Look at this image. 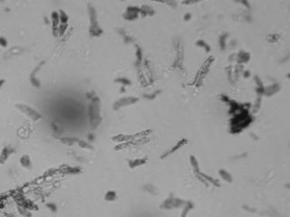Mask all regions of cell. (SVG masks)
<instances>
[{"instance_id": "4", "label": "cell", "mask_w": 290, "mask_h": 217, "mask_svg": "<svg viewBox=\"0 0 290 217\" xmlns=\"http://www.w3.org/2000/svg\"><path fill=\"white\" fill-rule=\"evenodd\" d=\"M139 101L138 98L136 97H124V98H122L118 101H116L112 106L113 109H119L122 107H124V106H128V105H132L133 103H136L137 102Z\"/></svg>"}, {"instance_id": "9", "label": "cell", "mask_w": 290, "mask_h": 217, "mask_svg": "<svg viewBox=\"0 0 290 217\" xmlns=\"http://www.w3.org/2000/svg\"><path fill=\"white\" fill-rule=\"evenodd\" d=\"M186 143H187V140L183 139V140H181V141H180V142H179L178 144L176 145L175 146H173V147H172V149H170V150H169L168 152H166V153H165V154H164L163 156H161V158H164V157H166L170 156L171 154H172L173 152H175L176 150H178V149H179V148H180L181 146H182L183 145L186 144Z\"/></svg>"}, {"instance_id": "6", "label": "cell", "mask_w": 290, "mask_h": 217, "mask_svg": "<svg viewBox=\"0 0 290 217\" xmlns=\"http://www.w3.org/2000/svg\"><path fill=\"white\" fill-rule=\"evenodd\" d=\"M140 12V9L136 6H129L126 10V12L123 15V17L126 20H134L138 17V14Z\"/></svg>"}, {"instance_id": "15", "label": "cell", "mask_w": 290, "mask_h": 217, "mask_svg": "<svg viewBox=\"0 0 290 217\" xmlns=\"http://www.w3.org/2000/svg\"><path fill=\"white\" fill-rule=\"evenodd\" d=\"M219 175L222 177L223 179H225L228 182H231L232 181V177L230 176V174H228L226 170H219Z\"/></svg>"}, {"instance_id": "13", "label": "cell", "mask_w": 290, "mask_h": 217, "mask_svg": "<svg viewBox=\"0 0 290 217\" xmlns=\"http://www.w3.org/2000/svg\"><path fill=\"white\" fill-rule=\"evenodd\" d=\"M116 198H117V194L114 191H108L104 195V199L107 202H112L116 200Z\"/></svg>"}, {"instance_id": "17", "label": "cell", "mask_w": 290, "mask_h": 217, "mask_svg": "<svg viewBox=\"0 0 290 217\" xmlns=\"http://www.w3.org/2000/svg\"><path fill=\"white\" fill-rule=\"evenodd\" d=\"M67 27H68V25H62V24H60V25H59V27H58V35L60 36H64L66 30H67Z\"/></svg>"}, {"instance_id": "10", "label": "cell", "mask_w": 290, "mask_h": 217, "mask_svg": "<svg viewBox=\"0 0 290 217\" xmlns=\"http://www.w3.org/2000/svg\"><path fill=\"white\" fill-rule=\"evenodd\" d=\"M10 153H11V152H10V149H9L7 146H5V147L3 148V150H2V152H1V154H0V164H4V163L7 160V158H8Z\"/></svg>"}, {"instance_id": "21", "label": "cell", "mask_w": 290, "mask_h": 217, "mask_svg": "<svg viewBox=\"0 0 290 217\" xmlns=\"http://www.w3.org/2000/svg\"><path fill=\"white\" fill-rule=\"evenodd\" d=\"M7 45V41L5 37H0V46L2 47H5Z\"/></svg>"}, {"instance_id": "18", "label": "cell", "mask_w": 290, "mask_h": 217, "mask_svg": "<svg viewBox=\"0 0 290 217\" xmlns=\"http://www.w3.org/2000/svg\"><path fill=\"white\" fill-rule=\"evenodd\" d=\"M144 189L147 191V192H149L150 194H151V195H157V191H156V188L154 187V186H152L151 184H146L144 186Z\"/></svg>"}, {"instance_id": "23", "label": "cell", "mask_w": 290, "mask_h": 217, "mask_svg": "<svg viewBox=\"0 0 290 217\" xmlns=\"http://www.w3.org/2000/svg\"><path fill=\"white\" fill-rule=\"evenodd\" d=\"M4 82H5V80H0V88L2 87V85L4 84Z\"/></svg>"}, {"instance_id": "5", "label": "cell", "mask_w": 290, "mask_h": 217, "mask_svg": "<svg viewBox=\"0 0 290 217\" xmlns=\"http://www.w3.org/2000/svg\"><path fill=\"white\" fill-rule=\"evenodd\" d=\"M51 19H52V28H53V35L55 37H57L58 36V27L60 25V19H59V15L58 12L53 11L51 14Z\"/></svg>"}, {"instance_id": "19", "label": "cell", "mask_w": 290, "mask_h": 217, "mask_svg": "<svg viewBox=\"0 0 290 217\" xmlns=\"http://www.w3.org/2000/svg\"><path fill=\"white\" fill-rule=\"evenodd\" d=\"M115 81H116V82H120V83L123 84L124 86L131 84V81H130L128 79H126V78H118V79L115 80Z\"/></svg>"}, {"instance_id": "20", "label": "cell", "mask_w": 290, "mask_h": 217, "mask_svg": "<svg viewBox=\"0 0 290 217\" xmlns=\"http://www.w3.org/2000/svg\"><path fill=\"white\" fill-rule=\"evenodd\" d=\"M46 207H47L48 210H50V211L53 212V213H55V212L57 211V206H56V205L54 204V203H48V204H46Z\"/></svg>"}, {"instance_id": "11", "label": "cell", "mask_w": 290, "mask_h": 217, "mask_svg": "<svg viewBox=\"0 0 290 217\" xmlns=\"http://www.w3.org/2000/svg\"><path fill=\"white\" fill-rule=\"evenodd\" d=\"M58 15H59V19H60V24L62 25H67L68 23V15L64 11V10H59L58 11Z\"/></svg>"}, {"instance_id": "7", "label": "cell", "mask_w": 290, "mask_h": 217, "mask_svg": "<svg viewBox=\"0 0 290 217\" xmlns=\"http://www.w3.org/2000/svg\"><path fill=\"white\" fill-rule=\"evenodd\" d=\"M146 162H147V157H144V158H136V159H133V160L129 161V167H130L131 168H134V167H140V166H142V165H144Z\"/></svg>"}, {"instance_id": "16", "label": "cell", "mask_w": 290, "mask_h": 217, "mask_svg": "<svg viewBox=\"0 0 290 217\" xmlns=\"http://www.w3.org/2000/svg\"><path fill=\"white\" fill-rule=\"evenodd\" d=\"M77 143H78V146H79L80 147H82V148H85V149H88V150L94 149V147H93L91 145L89 144V143H87V142H85V141H83V140H78Z\"/></svg>"}, {"instance_id": "2", "label": "cell", "mask_w": 290, "mask_h": 217, "mask_svg": "<svg viewBox=\"0 0 290 217\" xmlns=\"http://www.w3.org/2000/svg\"><path fill=\"white\" fill-rule=\"evenodd\" d=\"M88 13L90 15V30L89 33L92 36H99L103 34V30L99 26V24L97 22V15H96V11L95 9L89 5H88Z\"/></svg>"}, {"instance_id": "8", "label": "cell", "mask_w": 290, "mask_h": 217, "mask_svg": "<svg viewBox=\"0 0 290 217\" xmlns=\"http://www.w3.org/2000/svg\"><path fill=\"white\" fill-rule=\"evenodd\" d=\"M20 164H21V166L23 167L30 169L31 167H32V162H31V159H30L29 156H27V155L22 156L21 158H20Z\"/></svg>"}, {"instance_id": "12", "label": "cell", "mask_w": 290, "mask_h": 217, "mask_svg": "<svg viewBox=\"0 0 290 217\" xmlns=\"http://www.w3.org/2000/svg\"><path fill=\"white\" fill-rule=\"evenodd\" d=\"M133 139V136H129V135H118L116 137H113L112 140L114 141H117V142H121V141H128L130 140Z\"/></svg>"}, {"instance_id": "22", "label": "cell", "mask_w": 290, "mask_h": 217, "mask_svg": "<svg viewBox=\"0 0 290 217\" xmlns=\"http://www.w3.org/2000/svg\"><path fill=\"white\" fill-rule=\"evenodd\" d=\"M51 127H52V129H54L55 132H57V131L59 130V128H58V126H57L55 123H52V124H51Z\"/></svg>"}, {"instance_id": "1", "label": "cell", "mask_w": 290, "mask_h": 217, "mask_svg": "<svg viewBox=\"0 0 290 217\" xmlns=\"http://www.w3.org/2000/svg\"><path fill=\"white\" fill-rule=\"evenodd\" d=\"M89 119L90 127L93 130L96 129L102 121L101 109H100V101L98 98H94L89 106Z\"/></svg>"}, {"instance_id": "3", "label": "cell", "mask_w": 290, "mask_h": 217, "mask_svg": "<svg viewBox=\"0 0 290 217\" xmlns=\"http://www.w3.org/2000/svg\"><path fill=\"white\" fill-rule=\"evenodd\" d=\"M16 108H18L20 111H22L25 115H27L29 119H33V120H39L42 119V115L36 111V109H34L33 108L27 106V105H24V104H17L16 105Z\"/></svg>"}, {"instance_id": "14", "label": "cell", "mask_w": 290, "mask_h": 217, "mask_svg": "<svg viewBox=\"0 0 290 217\" xmlns=\"http://www.w3.org/2000/svg\"><path fill=\"white\" fill-rule=\"evenodd\" d=\"M78 140L77 139H74V138H63L61 140V142L64 143L65 145H68V146H72V144H74L75 142H77Z\"/></svg>"}]
</instances>
